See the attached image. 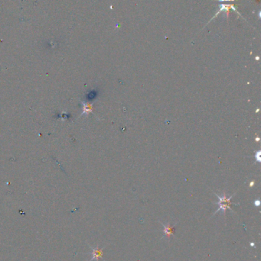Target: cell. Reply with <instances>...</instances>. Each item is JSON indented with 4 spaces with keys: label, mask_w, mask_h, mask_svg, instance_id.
I'll use <instances>...</instances> for the list:
<instances>
[{
    "label": "cell",
    "mask_w": 261,
    "mask_h": 261,
    "mask_svg": "<svg viewBox=\"0 0 261 261\" xmlns=\"http://www.w3.org/2000/svg\"><path fill=\"white\" fill-rule=\"evenodd\" d=\"M93 250V252H92V258L91 259L90 261H92L93 260H96L97 261H98L99 258H101L103 256V250L97 247L95 248H92Z\"/></svg>",
    "instance_id": "cell-1"
},
{
    "label": "cell",
    "mask_w": 261,
    "mask_h": 261,
    "mask_svg": "<svg viewBox=\"0 0 261 261\" xmlns=\"http://www.w3.org/2000/svg\"><path fill=\"white\" fill-rule=\"evenodd\" d=\"M163 228H164V231H164V234H165L167 237L169 238L171 235H173V234H174V228L171 227L170 225H164V224H163Z\"/></svg>",
    "instance_id": "cell-2"
},
{
    "label": "cell",
    "mask_w": 261,
    "mask_h": 261,
    "mask_svg": "<svg viewBox=\"0 0 261 261\" xmlns=\"http://www.w3.org/2000/svg\"><path fill=\"white\" fill-rule=\"evenodd\" d=\"M230 8L233 9H234V11H237L236 9L234 8V6H232V5H221V6H220V10H219V12H217V14H216V15H215V17H214V18L216 17V16H218V13H220V12H221V11H223V10H225V11H227V12L228 13L229 9H230Z\"/></svg>",
    "instance_id": "cell-3"
},
{
    "label": "cell",
    "mask_w": 261,
    "mask_h": 261,
    "mask_svg": "<svg viewBox=\"0 0 261 261\" xmlns=\"http://www.w3.org/2000/svg\"><path fill=\"white\" fill-rule=\"evenodd\" d=\"M260 150H259V151L257 152V154L255 155L256 158H257V161H258V162H260Z\"/></svg>",
    "instance_id": "cell-4"
},
{
    "label": "cell",
    "mask_w": 261,
    "mask_h": 261,
    "mask_svg": "<svg viewBox=\"0 0 261 261\" xmlns=\"http://www.w3.org/2000/svg\"><path fill=\"white\" fill-rule=\"evenodd\" d=\"M260 204V202L259 200H256L255 202H254V205H255L256 206H259Z\"/></svg>",
    "instance_id": "cell-5"
},
{
    "label": "cell",
    "mask_w": 261,
    "mask_h": 261,
    "mask_svg": "<svg viewBox=\"0 0 261 261\" xmlns=\"http://www.w3.org/2000/svg\"><path fill=\"white\" fill-rule=\"evenodd\" d=\"M250 246H252V247H253V246H254V243H253V242H251V243H250Z\"/></svg>",
    "instance_id": "cell-6"
},
{
    "label": "cell",
    "mask_w": 261,
    "mask_h": 261,
    "mask_svg": "<svg viewBox=\"0 0 261 261\" xmlns=\"http://www.w3.org/2000/svg\"><path fill=\"white\" fill-rule=\"evenodd\" d=\"M219 1H234V0H219Z\"/></svg>",
    "instance_id": "cell-7"
}]
</instances>
